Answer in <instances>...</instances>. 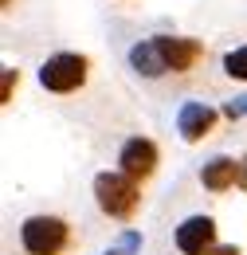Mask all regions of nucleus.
<instances>
[{"instance_id": "1", "label": "nucleus", "mask_w": 247, "mask_h": 255, "mask_svg": "<svg viewBox=\"0 0 247 255\" xmlns=\"http://www.w3.org/2000/svg\"><path fill=\"white\" fill-rule=\"evenodd\" d=\"M16 240H20L24 255H71L75 252V228H71V220L51 216V212L24 216L20 228H16Z\"/></svg>"}, {"instance_id": "2", "label": "nucleus", "mask_w": 247, "mask_h": 255, "mask_svg": "<svg viewBox=\"0 0 247 255\" xmlns=\"http://www.w3.org/2000/svg\"><path fill=\"white\" fill-rule=\"evenodd\" d=\"M91 192H94L98 212L110 216V220H118V224H129L141 212V185H137L133 177H125L122 169H102V173H94Z\"/></svg>"}, {"instance_id": "3", "label": "nucleus", "mask_w": 247, "mask_h": 255, "mask_svg": "<svg viewBox=\"0 0 247 255\" xmlns=\"http://www.w3.org/2000/svg\"><path fill=\"white\" fill-rule=\"evenodd\" d=\"M87 75H91V59L87 55L59 51V55L43 59V67H39V87L51 91V95H71V91H79L87 83Z\"/></svg>"}, {"instance_id": "4", "label": "nucleus", "mask_w": 247, "mask_h": 255, "mask_svg": "<svg viewBox=\"0 0 247 255\" xmlns=\"http://www.w3.org/2000/svg\"><path fill=\"white\" fill-rule=\"evenodd\" d=\"M173 244H177V252H181V255H208L220 244L216 216H204V212L185 216V220L177 224V232H173Z\"/></svg>"}, {"instance_id": "5", "label": "nucleus", "mask_w": 247, "mask_h": 255, "mask_svg": "<svg viewBox=\"0 0 247 255\" xmlns=\"http://www.w3.org/2000/svg\"><path fill=\"white\" fill-rule=\"evenodd\" d=\"M157 165H161V149H157L153 137H125L122 149H118V169H122L125 177H133L137 185H145L149 177L157 173Z\"/></svg>"}, {"instance_id": "6", "label": "nucleus", "mask_w": 247, "mask_h": 255, "mask_svg": "<svg viewBox=\"0 0 247 255\" xmlns=\"http://www.w3.org/2000/svg\"><path fill=\"white\" fill-rule=\"evenodd\" d=\"M157 51H161L165 75H185L204 59V43L192 35H157Z\"/></svg>"}, {"instance_id": "7", "label": "nucleus", "mask_w": 247, "mask_h": 255, "mask_svg": "<svg viewBox=\"0 0 247 255\" xmlns=\"http://www.w3.org/2000/svg\"><path fill=\"white\" fill-rule=\"evenodd\" d=\"M216 118L220 114L208 102H181V110H177V133H181V141H185V145L204 141V137L216 129Z\"/></svg>"}, {"instance_id": "8", "label": "nucleus", "mask_w": 247, "mask_h": 255, "mask_svg": "<svg viewBox=\"0 0 247 255\" xmlns=\"http://www.w3.org/2000/svg\"><path fill=\"white\" fill-rule=\"evenodd\" d=\"M200 185H204V192H212V196L232 192L240 185V157H228V153L208 157L200 165Z\"/></svg>"}, {"instance_id": "9", "label": "nucleus", "mask_w": 247, "mask_h": 255, "mask_svg": "<svg viewBox=\"0 0 247 255\" xmlns=\"http://www.w3.org/2000/svg\"><path fill=\"white\" fill-rule=\"evenodd\" d=\"M129 67L145 79H161L165 75V63H161V51H157V35L153 39H141L129 47Z\"/></svg>"}, {"instance_id": "10", "label": "nucleus", "mask_w": 247, "mask_h": 255, "mask_svg": "<svg viewBox=\"0 0 247 255\" xmlns=\"http://www.w3.org/2000/svg\"><path fill=\"white\" fill-rule=\"evenodd\" d=\"M224 75L247 83V43H244V47H232V51L224 55Z\"/></svg>"}, {"instance_id": "11", "label": "nucleus", "mask_w": 247, "mask_h": 255, "mask_svg": "<svg viewBox=\"0 0 247 255\" xmlns=\"http://www.w3.org/2000/svg\"><path fill=\"white\" fill-rule=\"evenodd\" d=\"M141 244H145V240H141V232H137V228H125L122 236H118V244H114V248H118L122 255H137V252H141Z\"/></svg>"}, {"instance_id": "12", "label": "nucleus", "mask_w": 247, "mask_h": 255, "mask_svg": "<svg viewBox=\"0 0 247 255\" xmlns=\"http://www.w3.org/2000/svg\"><path fill=\"white\" fill-rule=\"evenodd\" d=\"M0 79H4V83H0V106H8V102H12V91L20 87V71H16V67H4Z\"/></svg>"}, {"instance_id": "13", "label": "nucleus", "mask_w": 247, "mask_h": 255, "mask_svg": "<svg viewBox=\"0 0 247 255\" xmlns=\"http://www.w3.org/2000/svg\"><path fill=\"white\" fill-rule=\"evenodd\" d=\"M224 118H232V122H240V118H247V95L232 98V102H224V110H220Z\"/></svg>"}, {"instance_id": "14", "label": "nucleus", "mask_w": 247, "mask_h": 255, "mask_svg": "<svg viewBox=\"0 0 247 255\" xmlns=\"http://www.w3.org/2000/svg\"><path fill=\"white\" fill-rule=\"evenodd\" d=\"M208 255H244V248H240V244H216Z\"/></svg>"}, {"instance_id": "15", "label": "nucleus", "mask_w": 247, "mask_h": 255, "mask_svg": "<svg viewBox=\"0 0 247 255\" xmlns=\"http://www.w3.org/2000/svg\"><path fill=\"white\" fill-rule=\"evenodd\" d=\"M240 192H247V153H240V185H236Z\"/></svg>"}, {"instance_id": "16", "label": "nucleus", "mask_w": 247, "mask_h": 255, "mask_svg": "<svg viewBox=\"0 0 247 255\" xmlns=\"http://www.w3.org/2000/svg\"><path fill=\"white\" fill-rule=\"evenodd\" d=\"M102 255H122V252H118V248H110V252H102Z\"/></svg>"}]
</instances>
